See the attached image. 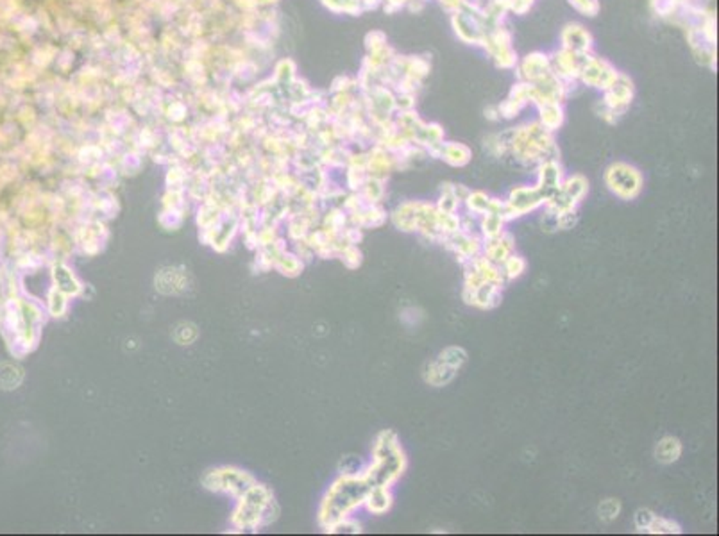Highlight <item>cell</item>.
Returning <instances> with one entry per match:
<instances>
[{"mask_svg":"<svg viewBox=\"0 0 719 536\" xmlns=\"http://www.w3.org/2000/svg\"><path fill=\"white\" fill-rule=\"evenodd\" d=\"M406 467H408V460L397 440V435L387 429L378 435L372 465L365 472L364 477L371 486H390L403 476Z\"/></svg>","mask_w":719,"mask_h":536,"instance_id":"6da1fadb","label":"cell"},{"mask_svg":"<svg viewBox=\"0 0 719 536\" xmlns=\"http://www.w3.org/2000/svg\"><path fill=\"white\" fill-rule=\"evenodd\" d=\"M369 490H371V484L364 476L340 479L324 502L322 519L329 524H335V522L342 520L349 512L365 502Z\"/></svg>","mask_w":719,"mask_h":536,"instance_id":"7a4b0ae2","label":"cell"},{"mask_svg":"<svg viewBox=\"0 0 719 536\" xmlns=\"http://www.w3.org/2000/svg\"><path fill=\"white\" fill-rule=\"evenodd\" d=\"M462 266H464V287L478 288L483 282H492V284H497V287H505L506 281L501 274V268L490 263L483 256H476V258L469 259Z\"/></svg>","mask_w":719,"mask_h":536,"instance_id":"3957f363","label":"cell"},{"mask_svg":"<svg viewBox=\"0 0 719 536\" xmlns=\"http://www.w3.org/2000/svg\"><path fill=\"white\" fill-rule=\"evenodd\" d=\"M606 184L618 197L630 201L641 194V175L635 168L628 165H614L606 173Z\"/></svg>","mask_w":719,"mask_h":536,"instance_id":"277c9868","label":"cell"},{"mask_svg":"<svg viewBox=\"0 0 719 536\" xmlns=\"http://www.w3.org/2000/svg\"><path fill=\"white\" fill-rule=\"evenodd\" d=\"M439 243L451 250L453 254L457 256V261L460 265L467 263L469 259L476 258V256H481V249H483V238L480 234H469L464 231L441 236Z\"/></svg>","mask_w":719,"mask_h":536,"instance_id":"5b68a950","label":"cell"},{"mask_svg":"<svg viewBox=\"0 0 719 536\" xmlns=\"http://www.w3.org/2000/svg\"><path fill=\"white\" fill-rule=\"evenodd\" d=\"M542 204H546V201L541 191H539V188H519V190H513L510 194V198L506 201V206H508L513 218L522 217V215L529 213V211H535Z\"/></svg>","mask_w":719,"mask_h":536,"instance_id":"8992f818","label":"cell"},{"mask_svg":"<svg viewBox=\"0 0 719 536\" xmlns=\"http://www.w3.org/2000/svg\"><path fill=\"white\" fill-rule=\"evenodd\" d=\"M513 249H515V240H513V236L508 231H503L496 238L483 240L481 256L489 259L490 263H494V265L501 266L505 259L510 254H513Z\"/></svg>","mask_w":719,"mask_h":536,"instance_id":"52a82bcc","label":"cell"},{"mask_svg":"<svg viewBox=\"0 0 719 536\" xmlns=\"http://www.w3.org/2000/svg\"><path fill=\"white\" fill-rule=\"evenodd\" d=\"M503 300V287H497L492 282H483L478 288H474L473 307L478 310H496Z\"/></svg>","mask_w":719,"mask_h":536,"instance_id":"ba28073f","label":"cell"},{"mask_svg":"<svg viewBox=\"0 0 719 536\" xmlns=\"http://www.w3.org/2000/svg\"><path fill=\"white\" fill-rule=\"evenodd\" d=\"M458 370L448 367V365L441 363V361H432V363H426L425 368H422V379H425L426 384L435 388H442L446 384L451 383L455 379Z\"/></svg>","mask_w":719,"mask_h":536,"instance_id":"9c48e42d","label":"cell"},{"mask_svg":"<svg viewBox=\"0 0 719 536\" xmlns=\"http://www.w3.org/2000/svg\"><path fill=\"white\" fill-rule=\"evenodd\" d=\"M394 495L390 492V486H371L367 497H365V506L374 515H383L388 509L392 508Z\"/></svg>","mask_w":719,"mask_h":536,"instance_id":"30bf717a","label":"cell"},{"mask_svg":"<svg viewBox=\"0 0 719 536\" xmlns=\"http://www.w3.org/2000/svg\"><path fill=\"white\" fill-rule=\"evenodd\" d=\"M682 456V442L675 436H664L655 445V460L662 465H673Z\"/></svg>","mask_w":719,"mask_h":536,"instance_id":"8fae6325","label":"cell"},{"mask_svg":"<svg viewBox=\"0 0 719 536\" xmlns=\"http://www.w3.org/2000/svg\"><path fill=\"white\" fill-rule=\"evenodd\" d=\"M417 218H419V202H406L397 208L392 215L394 226L404 233H415Z\"/></svg>","mask_w":719,"mask_h":536,"instance_id":"7c38bea8","label":"cell"},{"mask_svg":"<svg viewBox=\"0 0 719 536\" xmlns=\"http://www.w3.org/2000/svg\"><path fill=\"white\" fill-rule=\"evenodd\" d=\"M503 227H505V220H503L501 217H497V215H492V213L481 215L480 236L483 240L496 238V236H499V234L505 231Z\"/></svg>","mask_w":719,"mask_h":536,"instance_id":"4fadbf2b","label":"cell"},{"mask_svg":"<svg viewBox=\"0 0 719 536\" xmlns=\"http://www.w3.org/2000/svg\"><path fill=\"white\" fill-rule=\"evenodd\" d=\"M436 361H441V363L448 365V367L455 368V370H460L465 365V361H467V351H465L464 347L458 345L446 347L444 351L439 354Z\"/></svg>","mask_w":719,"mask_h":536,"instance_id":"5bb4252c","label":"cell"},{"mask_svg":"<svg viewBox=\"0 0 719 536\" xmlns=\"http://www.w3.org/2000/svg\"><path fill=\"white\" fill-rule=\"evenodd\" d=\"M499 268L505 281H515L526 272V259L519 254H510Z\"/></svg>","mask_w":719,"mask_h":536,"instance_id":"9a60e30c","label":"cell"},{"mask_svg":"<svg viewBox=\"0 0 719 536\" xmlns=\"http://www.w3.org/2000/svg\"><path fill=\"white\" fill-rule=\"evenodd\" d=\"M648 533L650 535H680L682 533V528H680L678 522L671 519H664V516H655L651 526L648 528Z\"/></svg>","mask_w":719,"mask_h":536,"instance_id":"2e32d148","label":"cell"},{"mask_svg":"<svg viewBox=\"0 0 719 536\" xmlns=\"http://www.w3.org/2000/svg\"><path fill=\"white\" fill-rule=\"evenodd\" d=\"M436 226H439L441 236L457 233V231H460V218L455 213H442V211L436 210Z\"/></svg>","mask_w":719,"mask_h":536,"instance_id":"e0dca14e","label":"cell"},{"mask_svg":"<svg viewBox=\"0 0 719 536\" xmlns=\"http://www.w3.org/2000/svg\"><path fill=\"white\" fill-rule=\"evenodd\" d=\"M465 204H467V210L471 211L473 215H485L489 213V206H490V198L487 197L485 194H481V191H474V194H469L467 197H465Z\"/></svg>","mask_w":719,"mask_h":536,"instance_id":"ac0fdd59","label":"cell"},{"mask_svg":"<svg viewBox=\"0 0 719 536\" xmlns=\"http://www.w3.org/2000/svg\"><path fill=\"white\" fill-rule=\"evenodd\" d=\"M619 513H621V502L618 499H605L598 506V516L605 524L614 522L619 516Z\"/></svg>","mask_w":719,"mask_h":536,"instance_id":"d6986e66","label":"cell"},{"mask_svg":"<svg viewBox=\"0 0 719 536\" xmlns=\"http://www.w3.org/2000/svg\"><path fill=\"white\" fill-rule=\"evenodd\" d=\"M562 191L576 204V202L580 201V198H583V195H585L587 181L583 178H580V175H576V178L569 179V181L566 182V186L562 188Z\"/></svg>","mask_w":719,"mask_h":536,"instance_id":"ffe728a7","label":"cell"},{"mask_svg":"<svg viewBox=\"0 0 719 536\" xmlns=\"http://www.w3.org/2000/svg\"><path fill=\"white\" fill-rule=\"evenodd\" d=\"M655 513L651 512V509L648 508H641L635 512L634 515V524H635V529H637L639 533H648V528L651 526V522H653L655 519Z\"/></svg>","mask_w":719,"mask_h":536,"instance_id":"44dd1931","label":"cell"},{"mask_svg":"<svg viewBox=\"0 0 719 536\" xmlns=\"http://www.w3.org/2000/svg\"><path fill=\"white\" fill-rule=\"evenodd\" d=\"M557 224H558V229L571 231L578 224V211L574 210V208H571V210H566V211H560V213L557 215Z\"/></svg>","mask_w":719,"mask_h":536,"instance_id":"7402d4cb","label":"cell"},{"mask_svg":"<svg viewBox=\"0 0 719 536\" xmlns=\"http://www.w3.org/2000/svg\"><path fill=\"white\" fill-rule=\"evenodd\" d=\"M458 206H460V201L453 194H444L436 204V210L442 211V213H457Z\"/></svg>","mask_w":719,"mask_h":536,"instance_id":"603a6c76","label":"cell"},{"mask_svg":"<svg viewBox=\"0 0 719 536\" xmlns=\"http://www.w3.org/2000/svg\"><path fill=\"white\" fill-rule=\"evenodd\" d=\"M446 157H448V161L451 163V165H464L469 159V152L464 147H458V149L449 150V152L446 154Z\"/></svg>","mask_w":719,"mask_h":536,"instance_id":"cb8c5ba5","label":"cell"},{"mask_svg":"<svg viewBox=\"0 0 719 536\" xmlns=\"http://www.w3.org/2000/svg\"><path fill=\"white\" fill-rule=\"evenodd\" d=\"M558 229V224H557V213H553V211H546V215L542 217V231H546V233H555V231Z\"/></svg>","mask_w":719,"mask_h":536,"instance_id":"d4e9b609","label":"cell"}]
</instances>
